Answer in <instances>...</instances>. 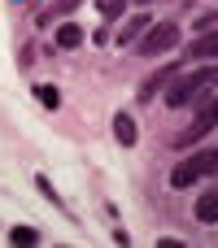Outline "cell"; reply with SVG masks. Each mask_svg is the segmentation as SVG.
Masks as SVG:
<instances>
[{"mask_svg":"<svg viewBox=\"0 0 218 248\" xmlns=\"http://www.w3.org/2000/svg\"><path fill=\"white\" fill-rule=\"evenodd\" d=\"M214 87H218V61L214 65H201V70H188V74H175L170 87H166V105H170V109H192V105H201Z\"/></svg>","mask_w":218,"mask_h":248,"instance_id":"cell-1","label":"cell"},{"mask_svg":"<svg viewBox=\"0 0 218 248\" xmlns=\"http://www.w3.org/2000/svg\"><path fill=\"white\" fill-rule=\"evenodd\" d=\"M218 170V148H201V153H192L188 161H179L175 170H170V187H192L197 179H205V174H214Z\"/></svg>","mask_w":218,"mask_h":248,"instance_id":"cell-2","label":"cell"},{"mask_svg":"<svg viewBox=\"0 0 218 248\" xmlns=\"http://www.w3.org/2000/svg\"><path fill=\"white\" fill-rule=\"evenodd\" d=\"M214 126H218V96H205L201 113H197V118H192V122H188V126H184V131H179L170 144H175V148H192V144H201V140H205Z\"/></svg>","mask_w":218,"mask_h":248,"instance_id":"cell-3","label":"cell"},{"mask_svg":"<svg viewBox=\"0 0 218 248\" xmlns=\"http://www.w3.org/2000/svg\"><path fill=\"white\" fill-rule=\"evenodd\" d=\"M179 22H157V26H149V35H140L135 39V52L140 57H162V52H170L175 44H179Z\"/></svg>","mask_w":218,"mask_h":248,"instance_id":"cell-4","label":"cell"},{"mask_svg":"<svg viewBox=\"0 0 218 248\" xmlns=\"http://www.w3.org/2000/svg\"><path fill=\"white\" fill-rule=\"evenodd\" d=\"M184 57H188V61H218V31L197 35V39L184 48Z\"/></svg>","mask_w":218,"mask_h":248,"instance_id":"cell-5","label":"cell"},{"mask_svg":"<svg viewBox=\"0 0 218 248\" xmlns=\"http://www.w3.org/2000/svg\"><path fill=\"white\" fill-rule=\"evenodd\" d=\"M175 74H179V65H162V70H157V74H153V78L140 87V100H153L162 87H170V78H175Z\"/></svg>","mask_w":218,"mask_h":248,"instance_id":"cell-6","label":"cell"},{"mask_svg":"<svg viewBox=\"0 0 218 248\" xmlns=\"http://www.w3.org/2000/svg\"><path fill=\"white\" fill-rule=\"evenodd\" d=\"M114 135H118L122 148H131V144L140 140V135H135V118H131V113H114Z\"/></svg>","mask_w":218,"mask_h":248,"instance_id":"cell-7","label":"cell"},{"mask_svg":"<svg viewBox=\"0 0 218 248\" xmlns=\"http://www.w3.org/2000/svg\"><path fill=\"white\" fill-rule=\"evenodd\" d=\"M197 222H205V227H214V222H218V187H214V192H205V196L197 201Z\"/></svg>","mask_w":218,"mask_h":248,"instance_id":"cell-8","label":"cell"},{"mask_svg":"<svg viewBox=\"0 0 218 248\" xmlns=\"http://www.w3.org/2000/svg\"><path fill=\"white\" fill-rule=\"evenodd\" d=\"M79 44H83V26H79V22H61V31H57V48L70 52V48H79Z\"/></svg>","mask_w":218,"mask_h":248,"instance_id":"cell-9","label":"cell"},{"mask_svg":"<svg viewBox=\"0 0 218 248\" xmlns=\"http://www.w3.org/2000/svg\"><path fill=\"white\" fill-rule=\"evenodd\" d=\"M144 31H149V13H135V17H131V22L118 31V44H135Z\"/></svg>","mask_w":218,"mask_h":248,"instance_id":"cell-10","label":"cell"},{"mask_svg":"<svg viewBox=\"0 0 218 248\" xmlns=\"http://www.w3.org/2000/svg\"><path fill=\"white\" fill-rule=\"evenodd\" d=\"M44 235L35 231V227H9V244H17V248H31V244H39Z\"/></svg>","mask_w":218,"mask_h":248,"instance_id":"cell-11","label":"cell"},{"mask_svg":"<svg viewBox=\"0 0 218 248\" xmlns=\"http://www.w3.org/2000/svg\"><path fill=\"white\" fill-rule=\"evenodd\" d=\"M35 100H39L44 109H57V105H61V92H57L52 83H39V87H35Z\"/></svg>","mask_w":218,"mask_h":248,"instance_id":"cell-12","label":"cell"},{"mask_svg":"<svg viewBox=\"0 0 218 248\" xmlns=\"http://www.w3.org/2000/svg\"><path fill=\"white\" fill-rule=\"evenodd\" d=\"M35 187H39V192H44V196H48L52 205H61V209H66V201H61V192H57V187L48 183V174H35Z\"/></svg>","mask_w":218,"mask_h":248,"instance_id":"cell-13","label":"cell"},{"mask_svg":"<svg viewBox=\"0 0 218 248\" xmlns=\"http://www.w3.org/2000/svg\"><path fill=\"white\" fill-rule=\"evenodd\" d=\"M210 26H218V9H210V13H201L192 31H210Z\"/></svg>","mask_w":218,"mask_h":248,"instance_id":"cell-14","label":"cell"},{"mask_svg":"<svg viewBox=\"0 0 218 248\" xmlns=\"http://www.w3.org/2000/svg\"><path fill=\"white\" fill-rule=\"evenodd\" d=\"M135 4H140V9H144V4H153V0H135Z\"/></svg>","mask_w":218,"mask_h":248,"instance_id":"cell-15","label":"cell"}]
</instances>
